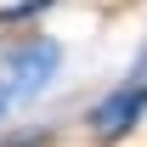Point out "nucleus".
<instances>
[{"mask_svg":"<svg viewBox=\"0 0 147 147\" xmlns=\"http://www.w3.org/2000/svg\"><path fill=\"white\" fill-rule=\"evenodd\" d=\"M51 6H57V0H17V6H0V28H17V23L28 28V23H34V17H45Z\"/></svg>","mask_w":147,"mask_h":147,"instance_id":"nucleus-3","label":"nucleus"},{"mask_svg":"<svg viewBox=\"0 0 147 147\" xmlns=\"http://www.w3.org/2000/svg\"><path fill=\"white\" fill-rule=\"evenodd\" d=\"M6 113H11V96H6V85H0V125H6Z\"/></svg>","mask_w":147,"mask_h":147,"instance_id":"nucleus-4","label":"nucleus"},{"mask_svg":"<svg viewBox=\"0 0 147 147\" xmlns=\"http://www.w3.org/2000/svg\"><path fill=\"white\" fill-rule=\"evenodd\" d=\"M142 119H147V45H142V57L130 62L125 79H119L113 91H102L91 108H85V130H91V142L113 147V142H125Z\"/></svg>","mask_w":147,"mask_h":147,"instance_id":"nucleus-2","label":"nucleus"},{"mask_svg":"<svg viewBox=\"0 0 147 147\" xmlns=\"http://www.w3.org/2000/svg\"><path fill=\"white\" fill-rule=\"evenodd\" d=\"M62 74V45L51 34H11L0 40V85L11 96V108H28L34 96H45Z\"/></svg>","mask_w":147,"mask_h":147,"instance_id":"nucleus-1","label":"nucleus"}]
</instances>
